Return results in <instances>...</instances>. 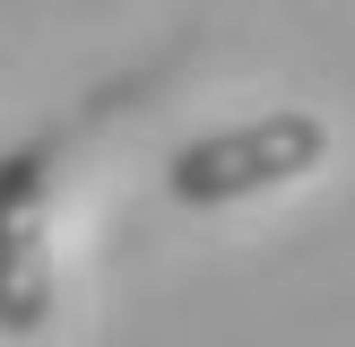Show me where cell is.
Listing matches in <instances>:
<instances>
[{
	"label": "cell",
	"instance_id": "1",
	"mask_svg": "<svg viewBox=\"0 0 355 347\" xmlns=\"http://www.w3.org/2000/svg\"><path fill=\"white\" fill-rule=\"evenodd\" d=\"M321 156H329V121L304 113V104H277V113L225 121V130L173 148L165 191L182 208H225V200H252V191H277V183H295V174H312Z\"/></svg>",
	"mask_w": 355,
	"mask_h": 347
},
{
	"label": "cell",
	"instance_id": "2",
	"mask_svg": "<svg viewBox=\"0 0 355 347\" xmlns=\"http://www.w3.org/2000/svg\"><path fill=\"white\" fill-rule=\"evenodd\" d=\"M44 208H52V139L0 156V330L35 339L52 321V243H44Z\"/></svg>",
	"mask_w": 355,
	"mask_h": 347
}]
</instances>
